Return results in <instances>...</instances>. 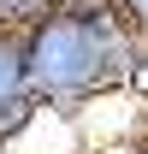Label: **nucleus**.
<instances>
[{"mask_svg": "<svg viewBox=\"0 0 148 154\" xmlns=\"http://www.w3.org/2000/svg\"><path fill=\"white\" fill-rule=\"evenodd\" d=\"M48 12V0H0V30H30Z\"/></svg>", "mask_w": 148, "mask_h": 154, "instance_id": "obj_4", "label": "nucleus"}, {"mask_svg": "<svg viewBox=\"0 0 148 154\" xmlns=\"http://www.w3.org/2000/svg\"><path fill=\"white\" fill-rule=\"evenodd\" d=\"M148 65V36L113 0H65L24 30V83L42 107L77 113L130 89Z\"/></svg>", "mask_w": 148, "mask_h": 154, "instance_id": "obj_1", "label": "nucleus"}, {"mask_svg": "<svg viewBox=\"0 0 148 154\" xmlns=\"http://www.w3.org/2000/svg\"><path fill=\"white\" fill-rule=\"evenodd\" d=\"M36 119H42V101L30 95V89H24V95H6V101H0V148H12Z\"/></svg>", "mask_w": 148, "mask_h": 154, "instance_id": "obj_2", "label": "nucleus"}, {"mask_svg": "<svg viewBox=\"0 0 148 154\" xmlns=\"http://www.w3.org/2000/svg\"><path fill=\"white\" fill-rule=\"evenodd\" d=\"M48 6H65V0H48Z\"/></svg>", "mask_w": 148, "mask_h": 154, "instance_id": "obj_6", "label": "nucleus"}, {"mask_svg": "<svg viewBox=\"0 0 148 154\" xmlns=\"http://www.w3.org/2000/svg\"><path fill=\"white\" fill-rule=\"evenodd\" d=\"M113 6H119V12H125V18H130V24L148 36V0H113Z\"/></svg>", "mask_w": 148, "mask_h": 154, "instance_id": "obj_5", "label": "nucleus"}, {"mask_svg": "<svg viewBox=\"0 0 148 154\" xmlns=\"http://www.w3.org/2000/svg\"><path fill=\"white\" fill-rule=\"evenodd\" d=\"M24 30H0V101L24 95Z\"/></svg>", "mask_w": 148, "mask_h": 154, "instance_id": "obj_3", "label": "nucleus"}]
</instances>
